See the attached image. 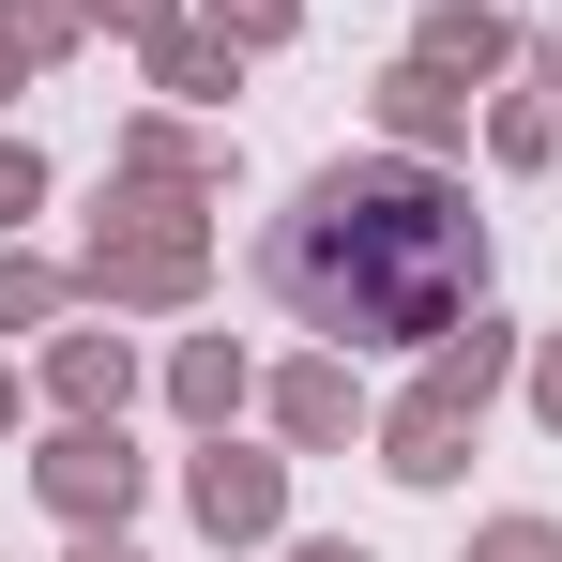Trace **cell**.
Returning <instances> with one entry per match:
<instances>
[{
	"mask_svg": "<svg viewBox=\"0 0 562 562\" xmlns=\"http://www.w3.org/2000/svg\"><path fill=\"white\" fill-rule=\"evenodd\" d=\"M259 289L304 335H335V350H441L486 304V213L426 153H350V168H319L274 213Z\"/></svg>",
	"mask_w": 562,
	"mask_h": 562,
	"instance_id": "1",
	"label": "cell"
},
{
	"mask_svg": "<svg viewBox=\"0 0 562 562\" xmlns=\"http://www.w3.org/2000/svg\"><path fill=\"white\" fill-rule=\"evenodd\" d=\"M198 274H213V183L122 168V198H106L92 244H77V289H106V304H198Z\"/></svg>",
	"mask_w": 562,
	"mask_h": 562,
	"instance_id": "2",
	"label": "cell"
},
{
	"mask_svg": "<svg viewBox=\"0 0 562 562\" xmlns=\"http://www.w3.org/2000/svg\"><path fill=\"white\" fill-rule=\"evenodd\" d=\"M502 380H517V335H502V319L471 304L457 335L426 350V380H411V395L380 411V471H395V486H457V471H471V411H486Z\"/></svg>",
	"mask_w": 562,
	"mask_h": 562,
	"instance_id": "3",
	"label": "cell"
},
{
	"mask_svg": "<svg viewBox=\"0 0 562 562\" xmlns=\"http://www.w3.org/2000/svg\"><path fill=\"white\" fill-rule=\"evenodd\" d=\"M31 486H46V502H61L77 532H122V517H137V457H122V411H77V426H61V441L31 457Z\"/></svg>",
	"mask_w": 562,
	"mask_h": 562,
	"instance_id": "4",
	"label": "cell"
},
{
	"mask_svg": "<svg viewBox=\"0 0 562 562\" xmlns=\"http://www.w3.org/2000/svg\"><path fill=\"white\" fill-rule=\"evenodd\" d=\"M183 502H198V532H213V548H259V532L289 517V457H244V441L213 426V457L183 471Z\"/></svg>",
	"mask_w": 562,
	"mask_h": 562,
	"instance_id": "5",
	"label": "cell"
},
{
	"mask_svg": "<svg viewBox=\"0 0 562 562\" xmlns=\"http://www.w3.org/2000/svg\"><path fill=\"white\" fill-rule=\"evenodd\" d=\"M380 122H395V153H441V137H471V77L395 61V77H380Z\"/></svg>",
	"mask_w": 562,
	"mask_h": 562,
	"instance_id": "6",
	"label": "cell"
},
{
	"mask_svg": "<svg viewBox=\"0 0 562 562\" xmlns=\"http://www.w3.org/2000/svg\"><path fill=\"white\" fill-rule=\"evenodd\" d=\"M411 61H441V77H502V61H517V31H502L486 0H426V31H411Z\"/></svg>",
	"mask_w": 562,
	"mask_h": 562,
	"instance_id": "7",
	"label": "cell"
},
{
	"mask_svg": "<svg viewBox=\"0 0 562 562\" xmlns=\"http://www.w3.org/2000/svg\"><path fill=\"white\" fill-rule=\"evenodd\" d=\"M350 411H366V395H350V350H319V366L274 380V426L304 441V457H319V441H350Z\"/></svg>",
	"mask_w": 562,
	"mask_h": 562,
	"instance_id": "8",
	"label": "cell"
},
{
	"mask_svg": "<svg viewBox=\"0 0 562 562\" xmlns=\"http://www.w3.org/2000/svg\"><path fill=\"white\" fill-rule=\"evenodd\" d=\"M153 92H183V106H228L244 92V46L198 15V31H153Z\"/></svg>",
	"mask_w": 562,
	"mask_h": 562,
	"instance_id": "9",
	"label": "cell"
},
{
	"mask_svg": "<svg viewBox=\"0 0 562 562\" xmlns=\"http://www.w3.org/2000/svg\"><path fill=\"white\" fill-rule=\"evenodd\" d=\"M122 380H137L122 335H46V395H61V411H122Z\"/></svg>",
	"mask_w": 562,
	"mask_h": 562,
	"instance_id": "10",
	"label": "cell"
},
{
	"mask_svg": "<svg viewBox=\"0 0 562 562\" xmlns=\"http://www.w3.org/2000/svg\"><path fill=\"white\" fill-rule=\"evenodd\" d=\"M168 395H183V426H228L259 380H244V350H228V335H183V350H168Z\"/></svg>",
	"mask_w": 562,
	"mask_h": 562,
	"instance_id": "11",
	"label": "cell"
},
{
	"mask_svg": "<svg viewBox=\"0 0 562 562\" xmlns=\"http://www.w3.org/2000/svg\"><path fill=\"white\" fill-rule=\"evenodd\" d=\"M77 31H92L77 0H0V92H31V77H46V61L77 46Z\"/></svg>",
	"mask_w": 562,
	"mask_h": 562,
	"instance_id": "12",
	"label": "cell"
},
{
	"mask_svg": "<svg viewBox=\"0 0 562 562\" xmlns=\"http://www.w3.org/2000/svg\"><path fill=\"white\" fill-rule=\"evenodd\" d=\"M122 168H153V183H213V137H183V122H137V137H122Z\"/></svg>",
	"mask_w": 562,
	"mask_h": 562,
	"instance_id": "13",
	"label": "cell"
},
{
	"mask_svg": "<svg viewBox=\"0 0 562 562\" xmlns=\"http://www.w3.org/2000/svg\"><path fill=\"white\" fill-rule=\"evenodd\" d=\"M61 319V274L46 259H0V335H46Z\"/></svg>",
	"mask_w": 562,
	"mask_h": 562,
	"instance_id": "14",
	"label": "cell"
},
{
	"mask_svg": "<svg viewBox=\"0 0 562 562\" xmlns=\"http://www.w3.org/2000/svg\"><path fill=\"white\" fill-rule=\"evenodd\" d=\"M486 153H502V168H548V153H562V106H502Z\"/></svg>",
	"mask_w": 562,
	"mask_h": 562,
	"instance_id": "15",
	"label": "cell"
},
{
	"mask_svg": "<svg viewBox=\"0 0 562 562\" xmlns=\"http://www.w3.org/2000/svg\"><path fill=\"white\" fill-rule=\"evenodd\" d=\"M198 15H213L228 46H289V31H304V0H198Z\"/></svg>",
	"mask_w": 562,
	"mask_h": 562,
	"instance_id": "16",
	"label": "cell"
},
{
	"mask_svg": "<svg viewBox=\"0 0 562 562\" xmlns=\"http://www.w3.org/2000/svg\"><path fill=\"white\" fill-rule=\"evenodd\" d=\"M471 562H562V532H548V517H486V532H471Z\"/></svg>",
	"mask_w": 562,
	"mask_h": 562,
	"instance_id": "17",
	"label": "cell"
},
{
	"mask_svg": "<svg viewBox=\"0 0 562 562\" xmlns=\"http://www.w3.org/2000/svg\"><path fill=\"white\" fill-rule=\"evenodd\" d=\"M92 31H122V46H153V31H183V0H77Z\"/></svg>",
	"mask_w": 562,
	"mask_h": 562,
	"instance_id": "18",
	"label": "cell"
},
{
	"mask_svg": "<svg viewBox=\"0 0 562 562\" xmlns=\"http://www.w3.org/2000/svg\"><path fill=\"white\" fill-rule=\"evenodd\" d=\"M31 198H46V153H31V137H0V228H15Z\"/></svg>",
	"mask_w": 562,
	"mask_h": 562,
	"instance_id": "19",
	"label": "cell"
},
{
	"mask_svg": "<svg viewBox=\"0 0 562 562\" xmlns=\"http://www.w3.org/2000/svg\"><path fill=\"white\" fill-rule=\"evenodd\" d=\"M532 426H562V335L532 350Z\"/></svg>",
	"mask_w": 562,
	"mask_h": 562,
	"instance_id": "20",
	"label": "cell"
},
{
	"mask_svg": "<svg viewBox=\"0 0 562 562\" xmlns=\"http://www.w3.org/2000/svg\"><path fill=\"white\" fill-rule=\"evenodd\" d=\"M289 562H380V548H350V532H319V548H289Z\"/></svg>",
	"mask_w": 562,
	"mask_h": 562,
	"instance_id": "21",
	"label": "cell"
},
{
	"mask_svg": "<svg viewBox=\"0 0 562 562\" xmlns=\"http://www.w3.org/2000/svg\"><path fill=\"white\" fill-rule=\"evenodd\" d=\"M77 562H137V548H122V532H77Z\"/></svg>",
	"mask_w": 562,
	"mask_h": 562,
	"instance_id": "22",
	"label": "cell"
},
{
	"mask_svg": "<svg viewBox=\"0 0 562 562\" xmlns=\"http://www.w3.org/2000/svg\"><path fill=\"white\" fill-rule=\"evenodd\" d=\"M0 426H15V366H0Z\"/></svg>",
	"mask_w": 562,
	"mask_h": 562,
	"instance_id": "23",
	"label": "cell"
}]
</instances>
